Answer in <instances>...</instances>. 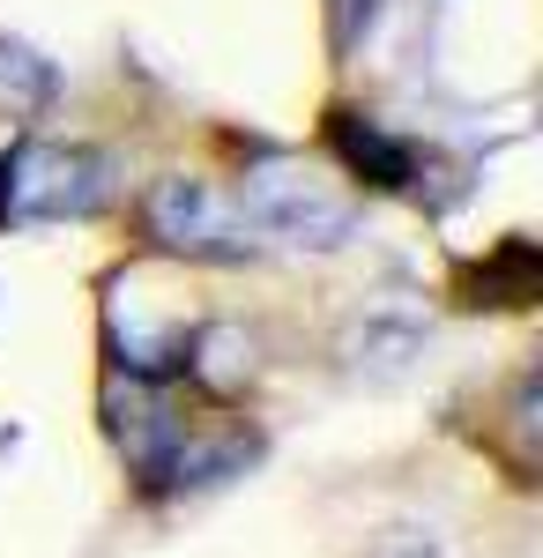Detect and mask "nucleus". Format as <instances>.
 <instances>
[{
	"instance_id": "1",
	"label": "nucleus",
	"mask_w": 543,
	"mask_h": 558,
	"mask_svg": "<svg viewBox=\"0 0 543 558\" xmlns=\"http://www.w3.org/2000/svg\"><path fill=\"white\" fill-rule=\"evenodd\" d=\"M142 239L171 260H239L253 246V223L239 216V202L209 186V179H186V172H165L149 179L142 194Z\"/></svg>"
},
{
	"instance_id": "2",
	"label": "nucleus",
	"mask_w": 543,
	"mask_h": 558,
	"mask_svg": "<svg viewBox=\"0 0 543 558\" xmlns=\"http://www.w3.org/2000/svg\"><path fill=\"white\" fill-rule=\"evenodd\" d=\"M231 202H239V216H246L253 231H283V239H305V246H342L350 223H358L350 194L335 179L305 172V165H283V157L276 165H253L231 186Z\"/></svg>"
},
{
	"instance_id": "3",
	"label": "nucleus",
	"mask_w": 543,
	"mask_h": 558,
	"mask_svg": "<svg viewBox=\"0 0 543 558\" xmlns=\"http://www.w3.org/2000/svg\"><path fill=\"white\" fill-rule=\"evenodd\" d=\"M328 142L342 157V172H358L365 186H418V149L379 134L365 112H328Z\"/></svg>"
},
{
	"instance_id": "4",
	"label": "nucleus",
	"mask_w": 543,
	"mask_h": 558,
	"mask_svg": "<svg viewBox=\"0 0 543 558\" xmlns=\"http://www.w3.org/2000/svg\"><path fill=\"white\" fill-rule=\"evenodd\" d=\"M529 299H536V246L529 239H506L499 260L461 276V305H529Z\"/></svg>"
},
{
	"instance_id": "5",
	"label": "nucleus",
	"mask_w": 543,
	"mask_h": 558,
	"mask_svg": "<svg viewBox=\"0 0 543 558\" xmlns=\"http://www.w3.org/2000/svg\"><path fill=\"white\" fill-rule=\"evenodd\" d=\"M45 97H52V75H45L31 52H8L0 45V120H31Z\"/></svg>"
},
{
	"instance_id": "6",
	"label": "nucleus",
	"mask_w": 543,
	"mask_h": 558,
	"mask_svg": "<svg viewBox=\"0 0 543 558\" xmlns=\"http://www.w3.org/2000/svg\"><path fill=\"white\" fill-rule=\"evenodd\" d=\"M365 23H373V0H328V45L335 52H350Z\"/></svg>"
},
{
	"instance_id": "7",
	"label": "nucleus",
	"mask_w": 543,
	"mask_h": 558,
	"mask_svg": "<svg viewBox=\"0 0 543 558\" xmlns=\"http://www.w3.org/2000/svg\"><path fill=\"white\" fill-rule=\"evenodd\" d=\"M373 558H439V551H432L424 536H410V529H402V536H387V544H379Z\"/></svg>"
}]
</instances>
